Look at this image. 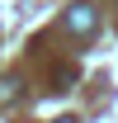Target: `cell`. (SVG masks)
<instances>
[{
    "label": "cell",
    "instance_id": "obj_1",
    "mask_svg": "<svg viewBox=\"0 0 118 123\" xmlns=\"http://www.w3.org/2000/svg\"><path fill=\"white\" fill-rule=\"evenodd\" d=\"M66 29L71 33H90L94 29V10H90V5H71V10H66Z\"/></svg>",
    "mask_w": 118,
    "mask_h": 123
},
{
    "label": "cell",
    "instance_id": "obj_2",
    "mask_svg": "<svg viewBox=\"0 0 118 123\" xmlns=\"http://www.w3.org/2000/svg\"><path fill=\"white\" fill-rule=\"evenodd\" d=\"M57 123H71V118H57Z\"/></svg>",
    "mask_w": 118,
    "mask_h": 123
}]
</instances>
